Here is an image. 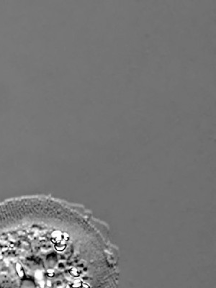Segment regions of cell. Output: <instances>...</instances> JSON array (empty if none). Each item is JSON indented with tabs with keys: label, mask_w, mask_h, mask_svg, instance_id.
Returning <instances> with one entry per match:
<instances>
[{
	"label": "cell",
	"mask_w": 216,
	"mask_h": 288,
	"mask_svg": "<svg viewBox=\"0 0 216 288\" xmlns=\"http://www.w3.org/2000/svg\"><path fill=\"white\" fill-rule=\"evenodd\" d=\"M62 240H63V233L61 232L60 231H55L52 233L51 241L53 244H58Z\"/></svg>",
	"instance_id": "6da1fadb"
},
{
	"label": "cell",
	"mask_w": 216,
	"mask_h": 288,
	"mask_svg": "<svg viewBox=\"0 0 216 288\" xmlns=\"http://www.w3.org/2000/svg\"><path fill=\"white\" fill-rule=\"evenodd\" d=\"M15 270H16L18 276L20 278H24L25 277V272L23 267L20 262H17L15 264Z\"/></svg>",
	"instance_id": "7a4b0ae2"
},
{
	"label": "cell",
	"mask_w": 216,
	"mask_h": 288,
	"mask_svg": "<svg viewBox=\"0 0 216 288\" xmlns=\"http://www.w3.org/2000/svg\"><path fill=\"white\" fill-rule=\"evenodd\" d=\"M54 247H55V249H56V251H63L66 248V241L64 240H62L61 241L59 242V243L54 244Z\"/></svg>",
	"instance_id": "3957f363"
},
{
	"label": "cell",
	"mask_w": 216,
	"mask_h": 288,
	"mask_svg": "<svg viewBox=\"0 0 216 288\" xmlns=\"http://www.w3.org/2000/svg\"><path fill=\"white\" fill-rule=\"evenodd\" d=\"M46 275L48 277H53L55 275V272L54 270H52V269H49L46 271Z\"/></svg>",
	"instance_id": "277c9868"
}]
</instances>
